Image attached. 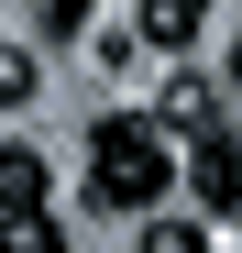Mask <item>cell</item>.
<instances>
[{
  "mask_svg": "<svg viewBox=\"0 0 242 253\" xmlns=\"http://www.w3.org/2000/svg\"><path fill=\"white\" fill-rule=\"evenodd\" d=\"M165 187H176V165L143 121H99L88 132V209H154Z\"/></svg>",
  "mask_w": 242,
  "mask_h": 253,
  "instance_id": "obj_1",
  "label": "cell"
},
{
  "mask_svg": "<svg viewBox=\"0 0 242 253\" xmlns=\"http://www.w3.org/2000/svg\"><path fill=\"white\" fill-rule=\"evenodd\" d=\"M187 198H198V209H220V220H242V132H209V143H198Z\"/></svg>",
  "mask_w": 242,
  "mask_h": 253,
  "instance_id": "obj_2",
  "label": "cell"
},
{
  "mask_svg": "<svg viewBox=\"0 0 242 253\" xmlns=\"http://www.w3.org/2000/svg\"><path fill=\"white\" fill-rule=\"evenodd\" d=\"M154 110H165V121H143L154 143H209V132H220V88H198V77H176Z\"/></svg>",
  "mask_w": 242,
  "mask_h": 253,
  "instance_id": "obj_3",
  "label": "cell"
},
{
  "mask_svg": "<svg viewBox=\"0 0 242 253\" xmlns=\"http://www.w3.org/2000/svg\"><path fill=\"white\" fill-rule=\"evenodd\" d=\"M0 209H44V154L33 143H0Z\"/></svg>",
  "mask_w": 242,
  "mask_h": 253,
  "instance_id": "obj_4",
  "label": "cell"
},
{
  "mask_svg": "<svg viewBox=\"0 0 242 253\" xmlns=\"http://www.w3.org/2000/svg\"><path fill=\"white\" fill-rule=\"evenodd\" d=\"M198 22H209V0H143V44H165V55L187 44Z\"/></svg>",
  "mask_w": 242,
  "mask_h": 253,
  "instance_id": "obj_5",
  "label": "cell"
},
{
  "mask_svg": "<svg viewBox=\"0 0 242 253\" xmlns=\"http://www.w3.org/2000/svg\"><path fill=\"white\" fill-rule=\"evenodd\" d=\"M0 253H66L55 209H0Z\"/></svg>",
  "mask_w": 242,
  "mask_h": 253,
  "instance_id": "obj_6",
  "label": "cell"
},
{
  "mask_svg": "<svg viewBox=\"0 0 242 253\" xmlns=\"http://www.w3.org/2000/svg\"><path fill=\"white\" fill-rule=\"evenodd\" d=\"M143 253H209L198 220H143Z\"/></svg>",
  "mask_w": 242,
  "mask_h": 253,
  "instance_id": "obj_7",
  "label": "cell"
},
{
  "mask_svg": "<svg viewBox=\"0 0 242 253\" xmlns=\"http://www.w3.org/2000/svg\"><path fill=\"white\" fill-rule=\"evenodd\" d=\"M33 33H55V44H66V33H88V0H33Z\"/></svg>",
  "mask_w": 242,
  "mask_h": 253,
  "instance_id": "obj_8",
  "label": "cell"
},
{
  "mask_svg": "<svg viewBox=\"0 0 242 253\" xmlns=\"http://www.w3.org/2000/svg\"><path fill=\"white\" fill-rule=\"evenodd\" d=\"M0 99H33V55L22 44H0Z\"/></svg>",
  "mask_w": 242,
  "mask_h": 253,
  "instance_id": "obj_9",
  "label": "cell"
},
{
  "mask_svg": "<svg viewBox=\"0 0 242 253\" xmlns=\"http://www.w3.org/2000/svg\"><path fill=\"white\" fill-rule=\"evenodd\" d=\"M231 88H242V44H231Z\"/></svg>",
  "mask_w": 242,
  "mask_h": 253,
  "instance_id": "obj_10",
  "label": "cell"
}]
</instances>
